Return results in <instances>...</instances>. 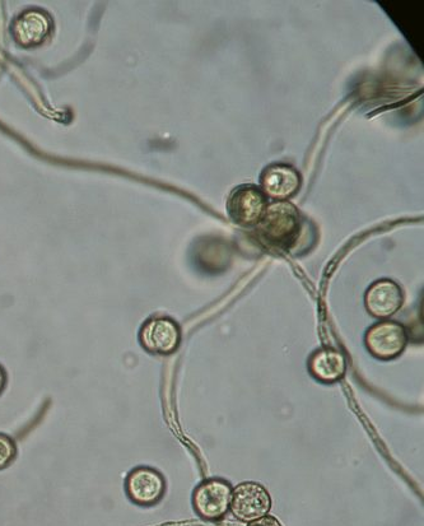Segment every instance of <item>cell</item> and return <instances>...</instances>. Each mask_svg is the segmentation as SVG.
Instances as JSON below:
<instances>
[{"mask_svg":"<svg viewBox=\"0 0 424 526\" xmlns=\"http://www.w3.org/2000/svg\"><path fill=\"white\" fill-rule=\"evenodd\" d=\"M404 304L402 287L391 279H380L372 283L365 295L368 314L376 319H390Z\"/></svg>","mask_w":424,"mask_h":526,"instance_id":"obj_8","label":"cell"},{"mask_svg":"<svg viewBox=\"0 0 424 526\" xmlns=\"http://www.w3.org/2000/svg\"><path fill=\"white\" fill-rule=\"evenodd\" d=\"M51 22L44 13L31 11L18 18L15 25V36L23 46H34L49 35Z\"/></svg>","mask_w":424,"mask_h":526,"instance_id":"obj_11","label":"cell"},{"mask_svg":"<svg viewBox=\"0 0 424 526\" xmlns=\"http://www.w3.org/2000/svg\"><path fill=\"white\" fill-rule=\"evenodd\" d=\"M309 371L316 380L324 384H335L346 376L347 360L335 348H321L309 358Z\"/></svg>","mask_w":424,"mask_h":526,"instance_id":"obj_10","label":"cell"},{"mask_svg":"<svg viewBox=\"0 0 424 526\" xmlns=\"http://www.w3.org/2000/svg\"><path fill=\"white\" fill-rule=\"evenodd\" d=\"M232 488L225 479H208L199 484L193 493L195 512L207 521H218L225 518L230 511Z\"/></svg>","mask_w":424,"mask_h":526,"instance_id":"obj_4","label":"cell"},{"mask_svg":"<svg viewBox=\"0 0 424 526\" xmlns=\"http://www.w3.org/2000/svg\"><path fill=\"white\" fill-rule=\"evenodd\" d=\"M17 456L15 440L8 435L0 434V470L6 469Z\"/></svg>","mask_w":424,"mask_h":526,"instance_id":"obj_12","label":"cell"},{"mask_svg":"<svg viewBox=\"0 0 424 526\" xmlns=\"http://www.w3.org/2000/svg\"><path fill=\"white\" fill-rule=\"evenodd\" d=\"M408 341L407 329L393 320H382L372 325L365 335L368 352L381 361L398 358L407 348Z\"/></svg>","mask_w":424,"mask_h":526,"instance_id":"obj_3","label":"cell"},{"mask_svg":"<svg viewBox=\"0 0 424 526\" xmlns=\"http://www.w3.org/2000/svg\"><path fill=\"white\" fill-rule=\"evenodd\" d=\"M260 184L265 197L272 198L276 202H287L300 190L302 179L300 172L292 166L278 164L269 166L263 171Z\"/></svg>","mask_w":424,"mask_h":526,"instance_id":"obj_9","label":"cell"},{"mask_svg":"<svg viewBox=\"0 0 424 526\" xmlns=\"http://www.w3.org/2000/svg\"><path fill=\"white\" fill-rule=\"evenodd\" d=\"M139 342L152 355L170 356L181 344V328L167 316H153L142 325Z\"/></svg>","mask_w":424,"mask_h":526,"instance_id":"obj_5","label":"cell"},{"mask_svg":"<svg viewBox=\"0 0 424 526\" xmlns=\"http://www.w3.org/2000/svg\"><path fill=\"white\" fill-rule=\"evenodd\" d=\"M267 197L256 185L246 184L232 190L227 200V213L236 226H258L267 211Z\"/></svg>","mask_w":424,"mask_h":526,"instance_id":"obj_2","label":"cell"},{"mask_svg":"<svg viewBox=\"0 0 424 526\" xmlns=\"http://www.w3.org/2000/svg\"><path fill=\"white\" fill-rule=\"evenodd\" d=\"M127 495L139 506H152L162 500L166 491L165 478L156 469L139 467L132 470L125 481Z\"/></svg>","mask_w":424,"mask_h":526,"instance_id":"obj_7","label":"cell"},{"mask_svg":"<svg viewBox=\"0 0 424 526\" xmlns=\"http://www.w3.org/2000/svg\"><path fill=\"white\" fill-rule=\"evenodd\" d=\"M6 383H7L6 371H4L3 367L0 366V394H2V391L4 389V386H6Z\"/></svg>","mask_w":424,"mask_h":526,"instance_id":"obj_14","label":"cell"},{"mask_svg":"<svg viewBox=\"0 0 424 526\" xmlns=\"http://www.w3.org/2000/svg\"><path fill=\"white\" fill-rule=\"evenodd\" d=\"M272 509V497L267 488L256 482H242L232 491L230 510L237 520L251 523L267 516Z\"/></svg>","mask_w":424,"mask_h":526,"instance_id":"obj_6","label":"cell"},{"mask_svg":"<svg viewBox=\"0 0 424 526\" xmlns=\"http://www.w3.org/2000/svg\"><path fill=\"white\" fill-rule=\"evenodd\" d=\"M256 227L259 239L269 248L290 251L300 239L302 218L293 204L276 202L270 204Z\"/></svg>","mask_w":424,"mask_h":526,"instance_id":"obj_1","label":"cell"},{"mask_svg":"<svg viewBox=\"0 0 424 526\" xmlns=\"http://www.w3.org/2000/svg\"><path fill=\"white\" fill-rule=\"evenodd\" d=\"M248 526H282V524L281 521L274 518V516L267 515L258 520L251 521Z\"/></svg>","mask_w":424,"mask_h":526,"instance_id":"obj_13","label":"cell"}]
</instances>
